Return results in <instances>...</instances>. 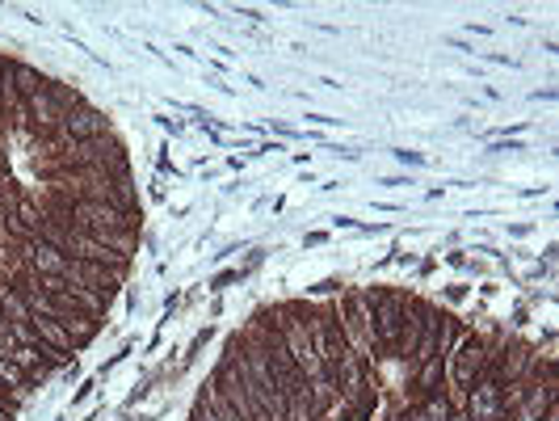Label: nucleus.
I'll return each instance as SVG.
<instances>
[{
	"label": "nucleus",
	"instance_id": "obj_4",
	"mask_svg": "<svg viewBox=\"0 0 559 421\" xmlns=\"http://www.w3.org/2000/svg\"><path fill=\"white\" fill-rule=\"evenodd\" d=\"M405 292H371V321L383 355H396V342H400V329H405Z\"/></svg>",
	"mask_w": 559,
	"mask_h": 421
},
{
	"label": "nucleus",
	"instance_id": "obj_11",
	"mask_svg": "<svg viewBox=\"0 0 559 421\" xmlns=\"http://www.w3.org/2000/svg\"><path fill=\"white\" fill-rule=\"evenodd\" d=\"M13 413H17V409H13V405H4V400H0V421H13Z\"/></svg>",
	"mask_w": 559,
	"mask_h": 421
},
{
	"label": "nucleus",
	"instance_id": "obj_3",
	"mask_svg": "<svg viewBox=\"0 0 559 421\" xmlns=\"http://www.w3.org/2000/svg\"><path fill=\"white\" fill-rule=\"evenodd\" d=\"M337 312H341V329H345V342H349V350L358 358H383L378 350V337H374V321H371V292H349L337 304Z\"/></svg>",
	"mask_w": 559,
	"mask_h": 421
},
{
	"label": "nucleus",
	"instance_id": "obj_10",
	"mask_svg": "<svg viewBox=\"0 0 559 421\" xmlns=\"http://www.w3.org/2000/svg\"><path fill=\"white\" fill-rule=\"evenodd\" d=\"M30 324L38 329V337L51 346V350H60V355H76V342L67 337V329L60 321H51V317H30Z\"/></svg>",
	"mask_w": 559,
	"mask_h": 421
},
{
	"label": "nucleus",
	"instance_id": "obj_9",
	"mask_svg": "<svg viewBox=\"0 0 559 421\" xmlns=\"http://www.w3.org/2000/svg\"><path fill=\"white\" fill-rule=\"evenodd\" d=\"M47 81H51V76H42L38 67L22 64V60L13 64V94H17V101H30L34 94H42V89H47Z\"/></svg>",
	"mask_w": 559,
	"mask_h": 421
},
{
	"label": "nucleus",
	"instance_id": "obj_1",
	"mask_svg": "<svg viewBox=\"0 0 559 421\" xmlns=\"http://www.w3.org/2000/svg\"><path fill=\"white\" fill-rule=\"evenodd\" d=\"M488 358H493V346H488L480 333H459V342H455L450 355H446V384L455 388V396H446L450 409H463L471 384L488 371Z\"/></svg>",
	"mask_w": 559,
	"mask_h": 421
},
{
	"label": "nucleus",
	"instance_id": "obj_6",
	"mask_svg": "<svg viewBox=\"0 0 559 421\" xmlns=\"http://www.w3.org/2000/svg\"><path fill=\"white\" fill-rule=\"evenodd\" d=\"M60 135L67 139V144H85V139H101V135H114V127H110V119L97 110V106H76L72 114H63L60 119Z\"/></svg>",
	"mask_w": 559,
	"mask_h": 421
},
{
	"label": "nucleus",
	"instance_id": "obj_8",
	"mask_svg": "<svg viewBox=\"0 0 559 421\" xmlns=\"http://www.w3.org/2000/svg\"><path fill=\"white\" fill-rule=\"evenodd\" d=\"M417 388H421V400L425 396H446V358H425L417 367Z\"/></svg>",
	"mask_w": 559,
	"mask_h": 421
},
{
	"label": "nucleus",
	"instance_id": "obj_2",
	"mask_svg": "<svg viewBox=\"0 0 559 421\" xmlns=\"http://www.w3.org/2000/svg\"><path fill=\"white\" fill-rule=\"evenodd\" d=\"M311 342H315V358H320V367H324V380H328V384H337L341 362L353 355V350H349V342H345L337 304L315 308V317H311Z\"/></svg>",
	"mask_w": 559,
	"mask_h": 421
},
{
	"label": "nucleus",
	"instance_id": "obj_5",
	"mask_svg": "<svg viewBox=\"0 0 559 421\" xmlns=\"http://www.w3.org/2000/svg\"><path fill=\"white\" fill-rule=\"evenodd\" d=\"M60 278L63 283H76V287H89V292L105 295V299H114L119 287H123L126 270H110V265H97V261H72L67 258Z\"/></svg>",
	"mask_w": 559,
	"mask_h": 421
},
{
	"label": "nucleus",
	"instance_id": "obj_7",
	"mask_svg": "<svg viewBox=\"0 0 559 421\" xmlns=\"http://www.w3.org/2000/svg\"><path fill=\"white\" fill-rule=\"evenodd\" d=\"M421 308H425V299L408 295L405 329H400V342H396V355H392V358H412V350H417V337H421Z\"/></svg>",
	"mask_w": 559,
	"mask_h": 421
}]
</instances>
